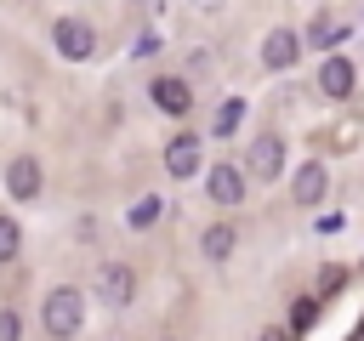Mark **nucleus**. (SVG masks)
<instances>
[{"mask_svg": "<svg viewBox=\"0 0 364 341\" xmlns=\"http://www.w3.org/2000/svg\"><path fill=\"white\" fill-rule=\"evenodd\" d=\"M313 313H318V301H313V296H301V301L290 307V330H307V324H313Z\"/></svg>", "mask_w": 364, "mask_h": 341, "instance_id": "15", "label": "nucleus"}, {"mask_svg": "<svg viewBox=\"0 0 364 341\" xmlns=\"http://www.w3.org/2000/svg\"><path fill=\"white\" fill-rule=\"evenodd\" d=\"M97 290H102V301H108V307H125V301L136 296V273H131L125 261H108V267L97 273Z\"/></svg>", "mask_w": 364, "mask_h": 341, "instance_id": "3", "label": "nucleus"}, {"mask_svg": "<svg viewBox=\"0 0 364 341\" xmlns=\"http://www.w3.org/2000/svg\"><path fill=\"white\" fill-rule=\"evenodd\" d=\"M262 341H284V330H267V335H262Z\"/></svg>", "mask_w": 364, "mask_h": 341, "instance_id": "19", "label": "nucleus"}, {"mask_svg": "<svg viewBox=\"0 0 364 341\" xmlns=\"http://www.w3.org/2000/svg\"><path fill=\"white\" fill-rule=\"evenodd\" d=\"M318 91H324V97H353V63H347V57H324Z\"/></svg>", "mask_w": 364, "mask_h": 341, "instance_id": "8", "label": "nucleus"}, {"mask_svg": "<svg viewBox=\"0 0 364 341\" xmlns=\"http://www.w3.org/2000/svg\"><path fill=\"white\" fill-rule=\"evenodd\" d=\"M40 324H46V335H57V341H68L80 324H85V296L80 290H51L46 296V307H40Z\"/></svg>", "mask_w": 364, "mask_h": 341, "instance_id": "1", "label": "nucleus"}, {"mask_svg": "<svg viewBox=\"0 0 364 341\" xmlns=\"http://www.w3.org/2000/svg\"><path fill=\"white\" fill-rule=\"evenodd\" d=\"M148 97H154L159 114H188V108H193V91H188V80H176V74H159Z\"/></svg>", "mask_w": 364, "mask_h": 341, "instance_id": "4", "label": "nucleus"}, {"mask_svg": "<svg viewBox=\"0 0 364 341\" xmlns=\"http://www.w3.org/2000/svg\"><path fill=\"white\" fill-rule=\"evenodd\" d=\"M154 216H159V199H142V205H136V210H131V222H136V227H148V222H154Z\"/></svg>", "mask_w": 364, "mask_h": 341, "instance_id": "17", "label": "nucleus"}, {"mask_svg": "<svg viewBox=\"0 0 364 341\" xmlns=\"http://www.w3.org/2000/svg\"><path fill=\"white\" fill-rule=\"evenodd\" d=\"M239 119H245V108H239V102H222V108H216V136H228Z\"/></svg>", "mask_w": 364, "mask_h": 341, "instance_id": "14", "label": "nucleus"}, {"mask_svg": "<svg viewBox=\"0 0 364 341\" xmlns=\"http://www.w3.org/2000/svg\"><path fill=\"white\" fill-rule=\"evenodd\" d=\"M165 170H171V176H193V170H199V136H176V142L165 148Z\"/></svg>", "mask_w": 364, "mask_h": 341, "instance_id": "9", "label": "nucleus"}, {"mask_svg": "<svg viewBox=\"0 0 364 341\" xmlns=\"http://www.w3.org/2000/svg\"><path fill=\"white\" fill-rule=\"evenodd\" d=\"M324 188H330V176H324V165L313 159V165H301V170H296V188H290V193H296V205H318V199H324Z\"/></svg>", "mask_w": 364, "mask_h": 341, "instance_id": "11", "label": "nucleus"}, {"mask_svg": "<svg viewBox=\"0 0 364 341\" xmlns=\"http://www.w3.org/2000/svg\"><path fill=\"white\" fill-rule=\"evenodd\" d=\"M199 244H205V256H210V261H228V256H233V244H239V233H233L228 222H216V227H205V239H199Z\"/></svg>", "mask_w": 364, "mask_h": 341, "instance_id": "12", "label": "nucleus"}, {"mask_svg": "<svg viewBox=\"0 0 364 341\" xmlns=\"http://www.w3.org/2000/svg\"><path fill=\"white\" fill-rule=\"evenodd\" d=\"M57 51H63L68 63H85V57L97 51V34H91L80 17H63V23H57Z\"/></svg>", "mask_w": 364, "mask_h": 341, "instance_id": "2", "label": "nucleus"}, {"mask_svg": "<svg viewBox=\"0 0 364 341\" xmlns=\"http://www.w3.org/2000/svg\"><path fill=\"white\" fill-rule=\"evenodd\" d=\"M296 51H301V40H296L290 28H273V34L262 40V63H267V68H290Z\"/></svg>", "mask_w": 364, "mask_h": 341, "instance_id": "7", "label": "nucleus"}, {"mask_svg": "<svg viewBox=\"0 0 364 341\" xmlns=\"http://www.w3.org/2000/svg\"><path fill=\"white\" fill-rule=\"evenodd\" d=\"M17 250H23V227L11 216H0V261H17Z\"/></svg>", "mask_w": 364, "mask_h": 341, "instance_id": "13", "label": "nucleus"}, {"mask_svg": "<svg viewBox=\"0 0 364 341\" xmlns=\"http://www.w3.org/2000/svg\"><path fill=\"white\" fill-rule=\"evenodd\" d=\"M284 170V142L279 136H256L250 142V176H279Z\"/></svg>", "mask_w": 364, "mask_h": 341, "instance_id": "6", "label": "nucleus"}, {"mask_svg": "<svg viewBox=\"0 0 364 341\" xmlns=\"http://www.w3.org/2000/svg\"><path fill=\"white\" fill-rule=\"evenodd\" d=\"M205 193H210L216 205H239V199H245V170H239V165H210Z\"/></svg>", "mask_w": 364, "mask_h": 341, "instance_id": "5", "label": "nucleus"}, {"mask_svg": "<svg viewBox=\"0 0 364 341\" xmlns=\"http://www.w3.org/2000/svg\"><path fill=\"white\" fill-rule=\"evenodd\" d=\"M6 188H11L17 199H34V193H40V159H28V153H23V159H11Z\"/></svg>", "mask_w": 364, "mask_h": 341, "instance_id": "10", "label": "nucleus"}, {"mask_svg": "<svg viewBox=\"0 0 364 341\" xmlns=\"http://www.w3.org/2000/svg\"><path fill=\"white\" fill-rule=\"evenodd\" d=\"M0 341H17V313H0Z\"/></svg>", "mask_w": 364, "mask_h": 341, "instance_id": "18", "label": "nucleus"}, {"mask_svg": "<svg viewBox=\"0 0 364 341\" xmlns=\"http://www.w3.org/2000/svg\"><path fill=\"white\" fill-rule=\"evenodd\" d=\"M341 278H347L341 267H324V273H318V296H336V290H341Z\"/></svg>", "mask_w": 364, "mask_h": 341, "instance_id": "16", "label": "nucleus"}]
</instances>
